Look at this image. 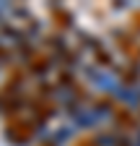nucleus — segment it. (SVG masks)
Segmentation results:
<instances>
[{"instance_id":"2","label":"nucleus","mask_w":140,"mask_h":146,"mask_svg":"<svg viewBox=\"0 0 140 146\" xmlns=\"http://www.w3.org/2000/svg\"><path fill=\"white\" fill-rule=\"evenodd\" d=\"M73 146H104L96 136H80V138H75L73 141Z\"/></svg>"},{"instance_id":"1","label":"nucleus","mask_w":140,"mask_h":146,"mask_svg":"<svg viewBox=\"0 0 140 146\" xmlns=\"http://www.w3.org/2000/svg\"><path fill=\"white\" fill-rule=\"evenodd\" d=\"M34 133H37V123H34L31 117H26V115H21V112L10 115L8 123H5V138L10 143L24 146V143H29L34 138Z\"/></svg>"},{"instance_id":"3","label":"nucleus","mask_w":140,"mask_h":146,"mask_svg":"<svg viewBox=\"0 0 140 146\" xmlns=\"http://www.w3.org/2000/svg\"><path fill=\"white\" fill-rule=\"evenodd\" d=\"M37 146H55L52 141H42V143H37Z\"/></svg>"}]
</instances>
